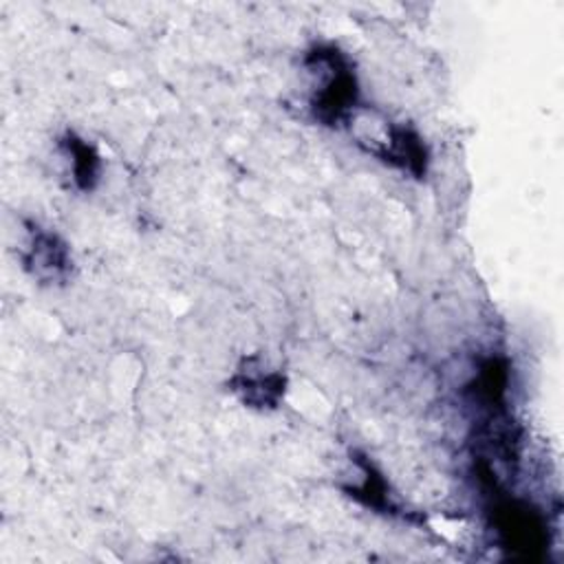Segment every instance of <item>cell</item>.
<instances>
[{
    "label": "cell",
    "mask_w": 564,
    "mask_h": 564,
    "mask_svg": "<svg viewBox=\"0 0 564 564\" xmlns=\"http://www.w3.org/2000/svg\"><path fill=\"white\" fill-rule=\"evenodd\" d=\"M324 60H327L329 78L322 82V89L313 100V109L322 122H338L355 104V98H357L355 76L346 67H342V63L333 52L324 54Z\"/></svg>",
    "instance_id": "6da1fadb"
},
{
    "label": "cell",
    "mask_w": 564,
    "mask_h": 564,
    "mask_svg": "<svg viewBox=\"0 0 564 564\" xmlns=\"http://www.w3.org/2000/svg\"><path fill=\"white\" fill-rule=\"evenodd\" d=\"M69 146V153L74 157V173H76V181L85 188V190H91L96 179H98V155L93 153L91 146H87L82 140H76V137H69L67 142Z\"/></svg>",
    "instance_id": "3957f363"
},
{
    "label": "cell",
    "mask_w": 564,
    "mask_h": 564,
    "mask_svg": "<svg viewBox=\"0 0 564 564\" xmlns=\"http://www.w3.org/2000/svg\"><path fill=\"white\" fill-rule=\"evenodd\" d=\"M69 265V254L65 245L47 232L34 234L30 254H27V267L34 272V276L45 280H56L65 274Z\"/></svg>",
    "instance_id": "7a4b0ae2"
}]
</instances>
